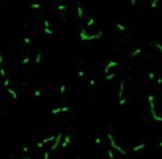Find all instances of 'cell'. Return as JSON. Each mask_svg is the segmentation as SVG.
Instances as JSON below:
<instances>
[{"mask_svg": "<svg viewBox=\"0 0 162 159\" xmlns=\"http://www.w3.org/2000/svg\"><path fill=\"white\" fill-rule=\"evenodd\" d=\"M107 139L110 140V147L113 148V150H118V151L121 153V154H126V151L121 148V147H116V143H115V140H113V137H112V134H107Z\"/></svg>", "mask_w": 162, "mask_h": 159, "instance_id": "obj_1", "label": "cell"}, {"mask_svg": "<svg viewBox=\"0 0 162 159\" xmlns=\"http://www.w3.org/2000/svg\"><path fill=\"white\" fill-rule=\"evenodd\" d=\"M63 139V132H58V136L53 139V145L50 147V151H53V150H57L58 148V145H60V140Z\"/></svg>", "mask_w": 162, "mask_h": 159, "instance_id": "obj_2", "label": "cell"}, {"mask_svg": "<svg viewBox=\"0 0 162 159\" xmlns=\"http://www.w3.org/2000/svg\"><path fill=\"white\" fill-rule=\"evenodd\" d=\"M68 110H71V107H68V106H65V107H60V109H52L50 110V114H60V112H68Z\"/></svg>", "mask_w": 162, "mask_h": 159, "instance_id": "obj_3", "label": "cell"}, {"mask_svg": "<svg viewBox=\"0 0 162 159\" xmlns=\"http://www.w3.org/2000/svg\"><path fill=\"white\" fill-rule=\"evenodd\" d=\"M115 66H118V62H110V63H107V66L104 68V72L107 74V72H109L112 68H115Z\"/></svg>", "mask_w": 162, "mask_h": 159, "instance_id": "obj_4", "label": "cell"}, {"mask_svg": "<svg viewBox=\"0 0 162 159\" xmlns=\"http://www.w3.org/2000/svg\"><path fill=\"white\" fill-rule=\"evenodd\" d=\"M145 148H146V143H140L137 147H132V151L136 153V151H140V150H145Z\"/></svg>", "mask_w": 162, "mask_h": 159, "instance_id": "obj_5", "label": "cell"}, {"mask_svg": "<svg viewBox=\"0 0 162 159\" xmlns=\"http://www.w3.org/2000/svg\"><path fill=\"white\" fill-rule=\"evenodd\" d=\"M123 95H124V82L121 80V82H120V91H118V96L121 98Z\"/></svg>", "mask_w": 162, "mask_h": 159, "instance_id": "obj_6", "label": "cell"}, {"mask_svg": "<svg viewBox=\"0 0 162 159\" xmlns=\"http://www.w3.org/2000/svg\"><path fill=\"white\" fill-rule=\"evenodd\" d=\"M77 16H79V19H82V16H84V10H82V6H77Z\"/></svg>", "mask_w": 162, "mask_h": 159, "instance_id": "obj_7", "label": "cell"}, {"mask_svg": "<svg viewBox=\"0 0 162 159\" xmlns=\"http://www.w3.org/2000/svg\"><path fill=\"white\" fill-rule=\"evenodd\" d=\"M6 88H8V93H10V95H11V98H13V99H16V98H17V95H16V91H14V90H11L10 87H6Z\"/></svg>", "mask_w": 162, "mask_h": 159, "instance_id": "obj_8", "label": "cell"}, {"mask_svg": "<svg viewBox=\"0 0 162 159\" xmlns=\"http://www.w3.org/2000/svg\"><path fill=\"white\" fill-rule=\"evenodd\" d=\"M69 143H71V137L68 136V137H65V142H63V145H61V147H63V148H65V147H68Z\"/></svg>", "mask_w": 162, "mask_h": 159, "instance_id": "obj_9", "label": "cell"}, {"mask_svg": "<svg viewBox=\"0 0 162 159\" xmlns=\"http://www.w3.org/2000/svg\"><path fill=\"white\" fill-rule=\"evenodd\" d=\"M41 60H43V55H41V52H38L36 57H35V62H36V63H41Z\"/></svg>", "mask_w": 162, "mask_h": 159, "instance_id": "obj_10", "label": "cell"}, {"mask_svg": "<svg viewBox=\"0 0 162 159\" xmlns=\"http://www.w3.org/2000/svg\"><path fill=\"white\" fill-rule=\"evenodd\" d=\"M116 29H118L120 32H126V27H124L123 24H120V22H118V24H116Z\"/></svg>", "mask_w": 162, "mask_h": 159, "instance_id": "obj_11", "label": "cell"}, {"mask_svg": "<svg viewBox=\"0 0 162 159\" xmlns=\"http://www.w3.org/2000/svg\"><path fill=\"white\" fill-rule=\"evenodd\" d=\"M57 10H58V11H66V10H68V6H66V5H58V6H57Z\"/></svg>", "mask_w": 162, "mask_h": 159, "instance_id": "obj_12", "label": "cell"}, {"mask_svg": "<svg viewBox=\"0 0 162 159\" xmlns=\"http://www.w3.org/2000/svg\"><path fill=\"white\" fill-rule=\"evenodd\" d=\"M113 77H115V72H110V74L107 72V76H105V80H112Z\"/></svg>", "mask_w": 162, "mask_h": 159, "instance_id": "obj_13", "label": "cell"}, {"mask_svg": "<svg viewBox=\"0 0 162 159\" xmlns=\"http://www.w3.org/2000/svg\"><path fill=\"white\" fill-rule=\"evenodd\" d=\"M140 52H142V49H137V51H134L132 54H131V57L134 58V57H137V55H140Z\"/></svg>", "mask_w": 162, "mask_h": 159, "instance_id": "obj_14", "label": "cell"}, {"mask_svg": "<svg viewBox=\"0 0 162 159\" xmlns=\"http://www.w3.org/2000/svg\"><path fill=\"white\" fill-rule=\"evenodd\" d=\"M44 32H46V35H47V36H52V33H53V32L49 29V27H44Z\"/></svg>", "mask_w": 162, "mask_h": 159, "instance_id": "obj_15", "label": "cell"}, {"mask_svg": "<svg viewBox=\"0 0 162 159\" xmlns=\"http://www.w3.org/2000/svg\"><path fill=\"white\" fill-rule=\"evenodd\" d=\"M151 46H154V48H157V49L162 52V44H159V43H151Z\"/></svg>", "mask_w": 162, "mask_h": 159, "instance_id": "obj_16", "label": "cell"}, {"mask_svg": "<svg viewBox=\"0 0 162 159\" xmlns=\"http://www.w3.org/2000/svg\"><path fill=\"white\" fill-rule=\"evenodd\" d=\"M95 25V19H88L87 21V27H93Z\"/></svg>", "mask_w": 162, "mask_h": 159, "instance_id": "obj_17", "label": "cell"}, {"mask_svg": "<svg viewBox=\"0 0 162 159\" xmlns=\"http://www.w3.org/2000/svg\"><path fill=\"white\" fill-rule=\"evenodd\" d=\"M32 8H33V10H40V8H41V3H32Z\"/></svg>", "mask_w": 162, "mask_h": 159, "instance_id": "obj_18", "label": "cell"}, {"mask_svg": "<svg viewBox=\"0 0 162 159\" xmlns=\"http://www.w3.org/2000/svg\"><path fill=\"white\" fill-rule=\"evenodd\" d=\"M0 76H2V77H6V71H5L3 68H0Z\"/></svg>", "mask_w": 162, "mask_h": 159, "instance_id": "obj_19", "label": "cell"}, {"mask_svg": "<svg viewBox=\"0 0 162 159\" xmlns=\"http://www.w3.org/2000/svg\"><path fill=\"white\" fill-rule=\"evenodd\" d=\"M157 3H159V0H153V2H151V8H156Z\"/></svg>", "mask_w": 162, "mask_h": 159, "instance_id": "obj_20", "label": "cell"}, {"mask_svg": "<svg viewBox=\"0 0 162 159\" xmlns=\"http://www.w3.org/2000/svg\"><path fill=\"white\" fill-rule=\"evenodd\" d=\"M126 102H128V99H126V98H120V106L126 104Z\"/></svg>", "mask_w": 162, "mask_h": 159, "instance_id": "obj_21", "label": "cell"}, {"mask_svg": "<svg viewBox=\"0 0 162 159\" xmlns=\"http://www.w3.org/2000/svg\"><path fill=\"white\" fill-rule=\"evenodd\" d=\"M3 85H5V87L10 85V79H8V77H5V80H3Z\"/></svg>", "mask_w": 162, "mask_h": 159, "instance_id": "obj_22", "label": "cell"}, {"mask_svg": "<svg viewBox=\"0 0 162 159\" xmlns=\"http://www.w3.org/2000/svg\"><path fill=\"white\" fill-rule=\"evenodd\" d=\"M41 93H43L41 90H36V91H35V93H33V95H35V96H36V98H40V96H41Z\"/></svg>", "mask_w": 162, "mask_h": 159, "instance_id": "obj_23", "label": "cell"}, {"mask_svg": "<svg viewBox=\"0 0 162 159\" xmlns=\"http://www.w3.org/2000/svg\"><path fill=\"white\" fill-rule=\"evenodd\" d=\"M49 156H50V151H46L44 156H43V159H49Z\"/></svg>", "mask_w": 162, "mask_h": 159, "instance_id": "obj_24", "label": "cell"}, {"mask_svg": "<svg viewBox=\"0 0 162 159\" xmlns=\"http://www.w3.org/2000/svg\"><path fill=\"white\" fill-rule=\"evenodd\" d=\"M60 91H61V95H65V91H66V87H65V85H61V87H60Z\"/></svg>", "mask_w": 162, "mask_h": 159, "instance_id": "obj_25", "label": "cell"}, {"mask_svg": "<svg viewBox=\"0 0 162 159\" xmlns=\"http://www.w3.org/2000/svg\"><path fill=\"white\" fill-rule=\"evenodd\" d=\"M95 143H96V145H101V139L96 137V139H95Z\"/></svg>", "mask_w": 162, "mask_h": 159, "instance_id": "obj_26", "label": "cell"}, {"mask_svg": "<svg viewBox=\"0 0 162 159\" xmlns=\"http://www.w3.org/2000/svg\"><path fill=\"white\" fill-rule=\"evenodd\" d=\"M29 62H30V58H29V57H25V58L22 60V65H27V63H29Z\"/></svg>", "mask_w": 162, "mask_h": 159, "instance_id": "obj_27", "label": "cell"}, {"mask_svg": "<svg viewBox=\"0 0 162 159\" xmlns=\"http://www.w3.org/2000/svg\"><path fill=\"white\" fill-rule=\"evenodd\" d=\"M107 154H109V157H110V159H113V151H112L110 148H109V153H107Z\"/></svg>", "mask_w": 162, "mask_h": 159, "instance_id": "obj_28", "label": "cell"}, {"mask_svg": "<svg viewBox=\"0 0 162 159\" xmlns=\"http://www.w3.org/2000/svg\"><path fill=\"white\" fill-rule=\"evenodd\" d=\"M24 43H25V44H27V46H29V44H30V43H32V41H30V38H29V36H27V38H25V40H24Z\"/></svg>", "mask_w": 162, "mask_h": 159, "instance_id": "obj_29", "label": "cell"}, {"mask_svg": "<svg viewBox=\"0 0 162 159\" xmlns=\"http://www.w3.org/2000/svg\"><path fill=\"white\" fill-rule=\"evenodd\" d=\"M77 76H79V77H84V76H85V72H84V71H79V72H77Z\"/></svg>", "mask_w": 162, "mask_h": 159, "instance_id": "obj_30", "label": "cell"}, {"mask_svg": "<svg viewBox=\"0 0 162 159\" xmlns=\"http://www.w3.org/2000/svg\"><path fill=\"white\" fill-rule=\"evenodd\" d=\"M148 77H150V79H154V77H156V74H154V72H150V74H148Z\"/></svg>", "mask_w": 162, "mask_h": 159, "instance_id": "obj_31", "label": "cell"}, {"mask_svg": "<svg viewBox=\"0 0 162 159\" xmlns=\"http://www.w3.org/2000/svg\"><path fill=\"white\" fill-rule=\"evenodd\" d=\"M90 85L95 87V85H96V80H95V79H91V80H90Z\"/></svg>", "mask_w": 162, "mask_h": 159, "instance_id": "obj_32", "label": "cell"}, {"mask_svg": "<svg viewBox=\"0 0 162 159\" xmlns=\"http://www.w3.org/2000/svg\"><path fill=\"white\" fill-rule=\"evenodd\" d=\"M43 147H44V143H43V140H41V142L36 145V148H43Z\"/></svg>", "mask_w": 162, "mask_h": 159, "instance_id": "obj_33", "label": "cell"}, {"mask_svg": "<svg viewBox=\"0 0 162 159\" xmlns=\"http://www.w3.org/2000/svg\"><path fill=\"white\" fill-rule=\"evenodd\" d=\"M136 2H137V0H131V5H136Z\"/></svg>", "mask_w": 162, "mask_h": 159, "instance_id": "obj_34", "label": "cell"}, {"mask_svg": "<svg viewBox=\"0 0 162 159\" xmlns=\"http://www.w3.org/2000/svg\"><path fill=\"white\" fill-rule=\"evenodd\" d=\"M0 63H3V57H2V55H0Z\"/></svg>", "mask_w": 162, "mask_h": 159, "instance_id": "obj_35", "label": "cell"}, {"mask_svg": "<svg viewBox=\"0 0 162 159\" xmlns=\"http://www.w3.org/2000/svg\"><path fill=\"white\" fill-rule=\"evenodd\" d=\"M159 147H160V148H162V142H159Z\"/></svg>", "mask_w": 162, "mask_h": 159, "instance_id": "obj_36", "label": "cell"}, {"mask_svg": "<svg viewBox=\"0 0 162 159\" xmlns=\"http://www.w3.org/2000/svg\"><path fill=\"white\" fill-rule=\"evenodd\" d=\"M24 159H32V157H24Z\"/></svg>", "mask_w": 162, "mask_h": 159, "instance_id": "obj_37", "label": "cell"}]
</instances>
